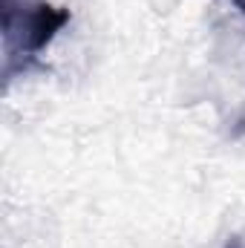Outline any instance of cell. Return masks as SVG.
<instances>
[{
  "instance_id": "1",
  "label": "cell",
  "mask_w": 245,
  "mask_h": 248,
  "mask_svg": "<svg viewBox=\"0 0 245 248\" xmlns=\"http://www.w3.org/2000/svg\"><path fill=\"white\" fill-rule=\"evenodd\" d=\"M3 17V81L32 69L41 52L72 20L69 9L49 0H0Z\"/></svg>"
},
{
  "instance_id": "2",
  "label": "cell",
  "mask_w": 245,
  "mask_h": 248,
  "mask_svg": "<svg viewBox=\"0 0 245 248\" xmlns=\"http://www.w3.org/2000/svg\"><path fill=\"white\" fill-rule=\"evenodd\" d=\"M225 248H245V237H240V234H237V237H231V240L225 243Z\"/></svg>"
},
{
  "instance_id": "3",
  "label": "cell",
  "mask_w": 245,
  "mask_h": 248,
  "mask_svg": "<svg viewBox=\"0 0 245 248\" xmlns=\"http://www.w3.org/2000/svg\"><path fill=\"white\" fill-rule=\"evenodd\" d=\"M231 3H234V6H237V9L245 15V0H231Z\"/></svg>"
}]
</instances>
